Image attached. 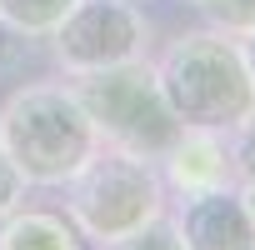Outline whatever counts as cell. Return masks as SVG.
I'll return each mask as SVG.
<instances>
[{
	"label": "cell",
	"mask_w": 255,
	"mask_h": 250,
	"mask_svg": "<svg viewBox=\"0 0 255 250\" xmlns=\"http://www.w3.org/2000/svg\"><path fill=\"white\" fill-rule=\"evenodd\" d=\"M160 95L185 130H235L255 110V80L240 55V35L225 30H185L155 60Z\"/></svg>",
	"instance_id": "1"
},
{
	"label": "cell",
	"mask_w": 255,
	"mask_h": 250,
	"mask_svg": "<svg viewBox=\"0 0 255 250\" xmlns=\"http://www.w3.org/2000/svg\"><path fill=\"white\" fill-rule=\"evenodd\" d=\"M240 55H245V70H250V80H255V25L240 35Z\"/></svg>",
	"instance_id": "15"
},
{
	"label": "cell",
	"mask_w": 255,
	"mask_h": 250,
	"mask_svg": "<svg viewBox=\"0 0 255 250\" xmlns=\"http://www.w3.org/2000/svg\"><path fill=\"white\" fill-rule=\"evenodd\" d=\"M145 45H150V25L135 0H75L65 20L50 30V50L65 75H90L140 60Z\"/></svg>",
	"instance_id": "5"
},
{
	"label": "cell",
	"mask_w": 255,
	"mask_h": 250,
	"mask_svg": "<svg viewBox=\"0 0 255 250\" xmlns=\"http://www.w3.org/2000/svg\"><path fill=\"white\" fill-rule=\"evenodd\" d=\"M100 145L70 85H20L0 105V150L25 185H65Z\"/></svg>",
	"instance_id": "2"
},
{
	"label": "cell",
	"mask_w": 255,
	"mask_h": 250,
	"mask_svg": "<svg viewBox=\"0 0 255 250\" xmlns=\"http://www.w3.org/2000/svg\"><path fill=\"white\" fill-rule=\"evenodd\" d=\"M20 200H25V180H20V170L10 165V155L0 150V220H5Z\"/></svg>",
	"instance_id": "13"
},
{
	"label": "cell",
	"mask_w": 255,
	"mask_h": 250,
	"mask_svg": "<svg viewBox=\"0 0 255 250\" xmlns=\"http://www.w3.org/2000/svg\"><path fill=\"white\" fill-rule=\"evenodd\" d=\"M190 5L225 35H245L255 25V0H190Z\"/></svg>",
	"instance_id": "10"
},
{
	"label": "cell",
	"mask_w": 255,
	"mask_h": 250,
	"mask_svg": "<svg viewBox=\"0 0 255 250\" xmlns=\"http://www.w3.org/2000/svg\"><path fill=\"white\" fill-rule=\"evenodd\" d=\"M0 250H85V235L75 230L70 215L20 200L0 220Z\"/></svg>",
	"instance_id": "8"
},
{
	"label": "cell",
	"mask_w": 255,
	"mask_h": 250,
	"mask_svg": "<svg viewBox=\"0 0 255 250\" xmlns=\"http://www.w3.org/2000/svg\"><path fill=\"white\" fill-rule=\"evenodd\" d=\"M70 5L75 0H0V25L25 35V40H40V35H50L65 20Z\"/></svg>",
	"instance_id": "9"
},
{
	"label": "cell",
	"mask_w": 255,
	"mask_h": 250,
	"mask_svg": "<svg viewBox=\"0 0 255 250\" xmlns=\"http://www.w3.org/2000/svg\"><path fill=\"white\" fill-rule=\"evenodd\" d=\"M65 215L85 240L105 250L165 215V180L155 160H140L120 145H95L90 160L65 180Z\"/></svg>",
	"instance_id": "3"
},
{
	"label": "cell",
	"mask_w": 255,
	"mask_h": 250,
	"mask_svg": "<svg viewBox=\"0 0 255 250\" xmlns=\"http://www.w3.org/2000/svg\"><path fill=\"white\" fill-rule=\"evenodd\" d=\"M155 165H160V180L175 195H195V190H215V185H230L235 180L230 145L220 140V130H180L175 145Z\"/></svg>",
	"instance_id": "7"
},
{
	"label": "cell",
	"mask_w": 255,
	"mask_h": 250,
	"mask_svg": "<svg viewBox=\"0 0 255 250\" xmlns=\"http://www.w3.org/2000/svg\"><path fill=\"white\" fill-rule=\"evenodd\" d=\"M75 85V100L85 105L90 125L100 145H120L140 160H160L175 135L185 125L170 115L165 95H160V80H155V65L140 60H125V65H110V70H90V75H70Z\"/></svg>",
	"instance_id": "4"
},
{
	"label": "cell",
	"mask_w": 255,
	"mask_h": 250,
	"mask_svg": "<svg viewBox=\"0 0 255 250\" xmlns=\"http://www.w3.org/2000/svg\"><path fill=\"white\" fill-rule=\"evenodd\" d=\"M230 165L240 180H255V110L230 130Z\"/></svg>",
	"instance_id": "12"
},
{
	"label": "cell",
	"mask_w": 255,
	"mask_h": 250,
	"mask_svg": "<svg viewBox=\"0 0 255 250\" xmlns=\"http://www.w3.org/2000/svg\"><path fill=\"white\" fill-rule=\"evenodd\" d=\"M180 250H255V225L235 195V185L180 195V210L170 215Z\"/></svg>",
	"instance_id": "6"
},
{
	"label": "cell",
	"mask_w": 255,
	"mask_h": 250,
	"mask_svg": "<svg viewBox=\"0 0 255 250\" xmlns=\"http://www.w3.org/2000/svg\"><path fill=\"white\" fill-rule=\"evenodd\" d=\"M105 250H180V235H175V225L165 215H155L150 225H140L135 235H125V240H115Z\"/></svg>",
	"instance_id": "11"
},
{
	"label": "cell",
	"mask_w": 255,
	"mask_h": 250,
	"mask_svg": "<svg viewBox=\"0 0 255 250\" xmlns=\"http://www.w3.org/2000/svg\"><path fill=\"white\" fill-rule=\"evenodd\" d=\"M235 195H240V205H245V215H250V225H255V180H240Z\"/></svg>",
	"instance_id": "14"
}]
</instances>
